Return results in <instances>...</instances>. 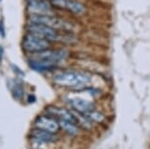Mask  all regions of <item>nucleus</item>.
Wrapping results in <instances>:
<instances>
[{
    "mask_svg": "<svg viewBox=\"0 0 150 149\" xmlns=\"http://www.w3.org/2000/svg\"><path fill=\"white\" fill-rule=\"evenodd\" d=\"M59 126H61L65 131H67V133L70 134H73V136H76V134L79 133V128L77 126V124L60 121V122H59Z\"/></svg>",
    "mask_w": 150,
    "mask_h": 149,
    "instance_id": "nucleus-12",
    "label": "nucleus"
},
{
    "mask_svg": "<svg viewBox=\"0 0 150 149\" xmlns=\"http://www.w3.org/2000/svg\"><path fill=\"white\" fill-rule=\"evenodd\" d=\"M3 53H4L3 48H2V46L0 45V60L2 59V57H3Z\"/></svg>",
    "mask_w": 150,
    "mask_h": 149,
    "instance_id": "nucleus-15",
    "label": "nucleus"
},
{
    "mask_svg": "<svg viewBox=\"0 0 150 149\" xmlns=\"http://www.w3.org/2000/svg\"><path fill=\"white\" fill-rule=\"evenodd\" d=\"M68 102L76 111L81 114H86L87 112L92 111L94 109V106L90 101L81 99V98H70Z\"/></svg>",
    "mask_w": 150,
    "mask_h": 149,
    "instance_id": "nucleus-10",
    "label": "nucleus"
},
{
    "mask_svg": "<svg viewBox=\"0 0 150 149\" xmlns=\"http://www.w3.org/2000/svg\"><path fill=\"white\" fill-rule=\"evenodd\" d=\"M27 7L30 15H53L49 0H27Z\"/></svg>",
    "mask_w": 150,
    "mask_h": 149,
    "instance_id": "nucleus-5",
    "label": "nucleus"
},
{
    "mask_svg": "<svg viewBox=\"0 0 150 149\" xmlns=\"http://www.w3.org/2000/svg\"><path fill=\"white\" fill-rule=\"evenodd\" d=\"M32 137L36 140H39L41 142H50L56 140V136L54 133H48V131H42V130H35L32 133Z\"/></svg>",
    "mask_w": 150,
    "mask_h": 149,
    "instance_id": "nucleus-11",
    "label": "nucleus"
},
{
    "mask_svg": "<svg viewBox=\"0 0 150 149\" xmlns=\"http://www.w3.org/2000/svg\"><path fill=\"white\" fill-rule=\"evenodd\" d=\"M52 6L59 9H64L70 11L73 14H81L84 12V6L76 0H51Z\"/></svg>",
    "mask_w": 150,
    "mask_h": 149,
    "instance_id": "nucleus-7",
    "label": "nucleus"
},
{
    "mask_svg": "<svg viewBox=\"0 0 150 149\" xmlns=\"http://www.w3.org/2000/svg\"><path fill=\"white\" fill-rule=\"evenodd\" d=\"M49 1H51V0H49Z\"/></svg>",
    "mask_w": 150,
    "mask_h": 149,
    "instance_id": "nucleus-16",
    "label": "nucleus"
},
{
    "mask_svg": "<svg viewBox=\"0 0 150 149\" xmlns=\"http://www.w3.org/2000/svg\"><path fill=\"white\" fill-rule=\"evenodd\" d=\"M35 125L38 130H42L51 133H56L59 131V123L51 117L39 116L35 119Z\"/></svg>",
    "mask_w": 150,
    "mask_h": 149,
    "instance_id": "nucleus-8",
    "label": "nucleus"
},
{
    "mask_svg": "<svg viewBox=\"0 0 150 149\" xmlns=\"http://www.w3.org/2000/svg\"><path fill=\"white\" fill-rule=\"evenodd\" d=\"M0 35H1L2 37L5 36V29H4V23L3 21H0Z\"/></svg>",
    "mask_w": 150,
    "mask_h": 149,
    "instance_id": "nucleus-14",
    "label": "nucleus"
},
{
    "mask_svg": "<svg viewBox=\"0 0 150 149\" xmlns=\"http://www.w3.org/2000/svg\"><path fill=\"white\" fill-rule=\"evenodd\" d=\"M91 80V77L83 72L68 71L56 75L54 77V83L60 86L65 88H79L87 84Z\"/></svg>",
    "mask_w": 150,
    "mask_h": 149,
    "instance_id": "nucleus-1",
    "label": "nucleus"
},
{
    "mask_svg": "<svg viewBox=\"0 0 150 149\" xmlns=\"http://www.w3.org/2000/svg\"><path fill=\"white\" fill-rule=\"evenodd\" d=\"M88 118L90 121H95V122H100L104 119V117L102 116V114L98 113V112H95L94 110L87 112L86 114H84Z\"/></svg>",
    "mask_w": 150,
    "mask_h": 149,
    "instance_id": "nucleus-13",
    "label": "nucleus"
},
{
    "mask_svg": "<svg viewBox=\"0 0 150 149\" xmlns=\"http://www.w3.org/2000/svg\"><path fill=\"white\" fill-rule=\"evenodd\" d=\"M51 46V42L40 38L32 33H28L24 36L22 40V47L26 52L29 53H38L48 50Z\"/></svg>",
    "mask_w": 150,
    "mask_h": 149,
    "instance_id": "nucleus-3",
    "label": "nucleus"
},
{
    "mask_svg": "<svg viewBox=\"0 0 150 149\" xmlns=\"http://www.w3.org/2000/svg\"><path fill=\"white\" fill-rule=\"evenodd\" d=\"M29 20L32 24L44 25L56 30H70L73 29V26L69 22L57 18L54 15H30Z\"/></svg>",
    "mask_w": 150,
    "mask_h": 149,
    "instance_id": "nucleus-2",
    "label": "nucleus"
},
{
    "mask_svg": "<svg viewBox=\"0 0 150 149\" xmlns=\"http://www.w3.org/2000/svg\"><path fill=\"white\" fill-rule=\"evenodd\" d=\"M68 55L69 54H68L67 50H45L42 52L35 53V56L33 58L56 65L59 62L65 60L68 57Z\"/></svg>",
    "mask_w": 150,
    "mask_h": 149,
    "instance_id": "nucleus-6",
    "label": "nucleus"
},
{
    "mask_svg": "<svg viewBox=\"0 0 150 149\" xmlns=\"http://www.w3.org/2000/svg\"><path fill=\"white\" fill-rule=\"evenodd\" d=\"M48 112L52 115V116L56 117L59 121H64V122H70L74 124H78L76 117L74 116L73 112L65 108L56 107V106H50L48 107Z\"/></svg>",
    "mask_w": 150,
    "mask_h": 149,
    "instance_id": "nucleus-9",
    "label": "nucleus"
},
{
    "mask_svg": "<svg viewBox=\"0 0 150 149\" xmlns=\"http://www.w3.org/2000/svg\"><path fill=\"white\" fill-rule=\"evenodd\" d=\"M0 1H1V0H0Z\"/></svg>",
    "mask_w": 150,
    "mask_h": 149,
    "instance_id": "nucleus-17",
    "label": "nucleus"
},
{
    "mask_svg": "<svg viewBox=\"0 0 150 149\" xmlns=\"http://www.w3.org/2000/svg\"><path fill=\"white\" fill-rule=\"evenodd\" d=\"M28 33H32L33 35H36L40 38H43L48 41H57L60 38L58 30H56L51 28L39 24H32L30 23L27 28Z\"/></svg>",
    "mask_w": 150,
    "mask_h": 149,
    "instance_id": "nucleus-4",
    "label": "nucleus"
}]
</instances>
